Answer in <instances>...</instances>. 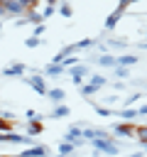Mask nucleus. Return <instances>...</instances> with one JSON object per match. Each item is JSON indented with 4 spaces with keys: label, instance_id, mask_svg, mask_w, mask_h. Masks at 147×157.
I'll list each match as a JSON object with an SVG mask.
<instances>
[{
    "label": "nucleus",
    "instance_id": "nucleus-15",
    "mask_svg": "<svg viewBox=\"0 0 147 157\" xmlns=\"http://www.w3.org/2000/svg\"><path fill=\"white\" fill-rule=\"evenodd\" d=\"M98 61H100L103 66H110V64H113V59H110V56H103V59H98Z\"/></svg>",
    "mask_w": 147,
    "mask_h": 157
},
{
    "label": "nucleus",
    "instance_id": "nucleus-18",
    "mask_svg": "<svg viewBox=\"0 0 147 157\" xmlns=\"http://www.w3.org/2000/svg\"><path fill=\"white\" fill-rule=\"evenodd\" d=\"M2 15H7V10H5V5L0 2V17H2Z\"/></svg>",
    "mask_w": 147,
    "mask_h": 157
},
{
    "label": "nucleus",
    "instance_id": "nucleus-7",
    "mask_svg": "<svg viewBox=\"0 0 147 157\" xmlns=\"http://www.w3.org/2000/svg\"><path fill=\"white\" fill-rule=\"evenodd\" d=\"M71 152H74V145H71V142H66V140H64V142H61V145H59V155H61V157H64V155H71Z\"/></svg>",
    "mask_w": 147,
    "mask_h": 157
},
{
    "label": "nucleus",
    "instance_id": "nucleus-12",
    "mask_svg": "<svg viewBox=\"0 0 147 157\" xmlns=\"http://www.w3.org/2000/svg\"><path fill=\"white\" fill-rule=\"evenodd\" d=\"M49 74H61V64H51L49 66Z\"/></svg>",
    "mask_w": 147,
    "mask_h": 157
},
{
    "label": "nucleus",
    "instance_id": "nucleus-20",
    "mask_svg": "<svg viewBox=\"0 0 147 157\" xmlns=\"http://www.w3.org/2000/svg\"><path fill=\"white\" fill-rule=\"evenodd\" d=\"M145 147H147V145H145Z\"/></svg>",
    "mask_w": 147,
    "mask_h": 157
},
{
    "label": "nucleus",
    "instance_id": "nucleus-5",
    "mask_svg": "<svg viewBox=\"0 0 147 157\" xmlns=\"http://www.w3.org/2000/svg\"><path fill=\"white\" fill-rule=\"evenodd\" d=\"M135 137H137L142 145H147V125H137V128H135Z\"/></svg>",
    "mask_w": 147,
    "mask_h": 157
},
{
    "label": "nucleus",
    "instance_id": "nucleus-16",
    "mask_svg": "<svg viewBox=\"0 0 147 157\" xmlns=\"http://www.w3.org/2000/svg\"><path fill=\"white\" fill-rule=\"evenodd\" d=\"M61 15H71V7L69 5H61Z\"/></svg>",
    "mask_w": 147,
    "mask_h": 157
},
{
    "label": "nucleus",
    "instance_id": "nucleus-13",
    "mask_svg": "<svg viewBox=\"0 0 147 157\" xmlns=\"http://www.w3.org/2000/svg\"><path fill=\"white\" fill-rule=\"evenodd\" d=\"M66 113H69V110H66L64 105H56V110H54V115H56V118H59V115H66Z\"/></svg>",
    "mask_w": 147,
    "mask_h": 157
},
{
    "label": "nucleus",
    "instance_id": "nucleus-4",
    "mask_svg": "<svg viewBox=\"0 0 147 157\" xmlns=\"http://www.w3.org/2000/svg\"><path fill=\"white\" fill-rule=\"evenodd\" d=\"M29 86H32L34 91H39V93H47V86H44V81H42L39 76H32V78H29Z\"/></svg>",
    "mask_w": 147,
    "mask_h": 157
},
{
    "label": "nucleus",
    "instance_id": "nucleus-2",
    "mask_svg": "<svg viewBox=\"0 0 147 157\" xmlns=\"http://www.w3.org/2000/svg\"><path fill=\"white\" fill-rule=\"evenodd\" d=\"M0 2L5 5V10H7L10 15H22V12H27L24 0H0Z\"/></svg>",
    "mask_w": 147,
    "mask_h": 157
},
{
    "label": "nucleus",
    "instance_id": "nucleus-19",
    "mask_svg": "<svg viewBox=\"0 0 147 157\" xmlns=\"http://www.w3.org/2000/svg\"><path fill=\"white\" fill-rule=\"evenodd\" d=\"M0 27H2V22H0Z\"/></svg>",
    "mask_w": 147,
    "mask_h": 157
},
{
    "label": "nucleus",
    "instance_id": "nucleus-3",
    "mask_svg": "<svg viewBox=\"0 0 147 157\" xmlns=\"http://www.w3.org/2000/svg\"><path fill=\"white\" fill-rule=\"evenodd\" d=\"M135 128L137 125H132V123H120V125L113 128V132L115 135H123V137H135Z\"/></svg>",
    "mask_w": 147,
    "mask_h": 157
},
{
    "label": "nucleus",
    "instance_id": "nucleus-6",
    "mask_svg": "<svg viewBox=\"0 0 147 157\" xmlns=\"http://www.w3.org/2000/svg\"><path fill=\"white\" fill-rule=\"evenodd\" d=\"M22 71H24L22 64H12L10 69H5V76H17V74H22Z\"/></svg>",
    "mask_w": 147,
    "mask_h": 157
},
{
    "label": "nucleus",
    "instance_id": "nucleus-1",
    "mask_svg": "<svg viewBox=\"0 0 147 157\" xmlns=\"http://www.w3.org/2000/svg\"><path fill=\"white\" fill-rule=\"evenodd\" d=\"M93 145H96V150L98 152H105V155H118V142L113 140V137H105V140H93Z\"/></svg>",
    "mask_w": 147,
    "mask_h": 157
},
{
    "label": "nucleus",
    "instance_id": "nucleus-9",
    "mask_svg": "<svg viewBox=\"0 0 147 157\" xmlns=\"http://www.w3.org/2000/svg\"><path fill=\"white\" fill-rule=\"evenodd\" d=\"M42 132V123H37L34 118H32V123H29V135H39Z\"/></svg>",
    "mask_w": 147,
    "mask_h": 157
},
{
    "label": "nucleus",
    "instance_id": "nucleus-14",
    "mask_svg": "<svg viewBox=\"0 0 147 157\" xmlns=\"http://www.w3.org/2000/svg\"><path fill=\"white\" fill-rule=\"evenodd\" d=\"M10 125H12V123H7V120L0 115V130H10Z\"/></svg>",
    "mask_w": 147,
    "mask_h": 157
},
{
    "label": "nucleus",
    "instance_id": "nucleus-11",
    "mask_svg": "<svg viewBox=\"0 0 147 157\" xmlns=\"http://www.w3.org/2000/svg\"><path fill=\"white\" fill-rule=\"evenodd\" d=\"M118 61H120V64H135L137 59H135V56H123V59H118Z\"/></svg>",
    "mask_w": 147,
    "mask_h": 157
},
{
    "label": "nucleus",
    "instance_id": "nucleus-8",
    "mask_svg": "<svg viewBox=\"0 0 147 157\" xmlns=\"http://www.w3.org/2000/svg\"><path fill=\"white\" fill-rule=\"evenodd\" d=\"M47 93H49V98H51V101H56V103L64 98V91H61V88H54V91H47Z\"/></svg>",
    "mask_w": 147,
    "mask_h": 157
},
{
    "label": "nucleus",
    "instance_id": "nucleus-10",
    "mask_svg": "<svg viewBox=\"0 0 147 157\" xmlns=\"http://www.w3.org/2000/svg\"><path fill=\"white\" fill-rule=\"evenodd\" d=\"M81 76H86V69H83V66H76V69H74V81L81 83Z\"/></svg>",
    "mask_w": 147,
    "mask_h": 157
},
{
    "label": "nucleus",
    "instance_id": "nucleus-17",
    "mask_svg": "<svg viewBox=\"0 0 147 157\" xmlns=\"http://www.w3.org/2000/svg\"><path fill=\"white\" fill-rule=\"evenodd\" d=\"M24 5H27V10H32V7L37 5V0H24Z\"/></svg>",
    "mask_w": 147,
    "mask_h": 157
}]
</instances>
